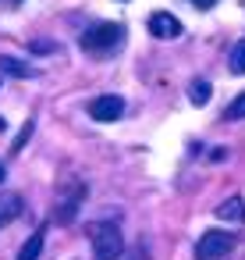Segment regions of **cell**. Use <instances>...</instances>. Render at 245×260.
I'll use <instances>...</instances> for the list:
<instances>
[{"label":"cell","instance_id":"obj_1","mask_svg":"<svg viewBox=\"0 0 245 260\" xmlns=\"http://www.w3.org/2000/svg\"><path fill=\"white\" fill-rule=\"evenodd\" d=\"M125 25H117V22H100V25H89L86 32H82V40H78V47L89 54V57H110L121 43H125Z\"/></svg>","mask_w":245,"mask_h":260},{"label":"cell","instance_id":"obj_2","mask_svg":"<svg viewBox=\"0 0 245 260\" xmlns=\"http://www.w3.org/2000/svg\"><path fill=\"white\" fill-rule=\"evenodd\" d=\"M89 242H93V260H117L125 253V235H121L117 221L89 224Z\"/></svg>","mask_w":245,"mask_h":260},{"label":"cell","instance_id":"obj_3","mask_svg":"<svg viewBox=\"0 0 245 260\" xmlns=\"http://www.w3.org/2000/svg\"><path fill=\"white\" fill-rule=\"evenodd\" d=\"M234 235L231 232H220V228H213V232H206V235H199V242H195V256L199 260H220V256H227L231 249H234Z\"/></svg>","mask_w":245,"mask_h":260},{"label":"cell","instance_id":"obj_4","mask_svg":"<svg viewBox=\"0 0 245 260\" xmlns=\"http://www.w3.org/2000/svg\"><path fill=\"white\" fill-rule=\"evenodd\" d=\"M89 118H93V121H121V118H125V100L114 96V93L96 96V100L89 104Z\"/></svg>","mask_w":245,"mask_h":260},{"label":"cell","instance_id":"obj_5","mask_svg":"<svg viewBox=\"0 0 245 260\" xmlns=\"http://www.w3.org/2000/svg\"><path fill=\"white\" fill-rule=\"evenodd\" d=\"M146 29H149L156 40H178V36H181V22H178L171 11H156V15H149Z\"/></svg>","mask_w":245,"mask_h":260},{"label":"cell","instance_id":"obj_6","mask_svg":"<svg viewBox=\"0 0 245 260\" xmlns=\"http://www.w3.org/2000/svg\"><path fill=\"white\" fill-rule=\"evenodd\" d=\"M217 217H224V221H231V224H241V221H245V200H241V196L224 200V203L217 207Z\"/></svg>","mask_w":245,"mask_h":260},{"label":"cell","instance_id":"obj_7","mask_svg":"<svg viewBox=\"0 0 245 260\" xmlns=\"http://www.w3.org/2000/svg\"><path fill=\"white\" fill-rule=\"evenodd\" d=\"M43 242H47V232H43V228H36V232L25 239V246H22L18 260H39V253H43Z\"/></svg>","mask_w":245,"mask_h":260},{"label":"cell","instance_id":"obj_8","mask_svg":"<svg viewBox=\"0 0 245 260\" xmlns=\"http://www.w3.org/2000/svg\"><path fill=\"white\" fill-rule=\"evenodd\" d=\"M0 72H4V75H15V79H36V68H29V64L18 61V57H0Z\"/></svg>","mask_w":245,"mask_h":260},{"label":"cell","instance_id":"obj_9","mask_svg":"<svg viewBox=\"0 0 245 260\" xmlns=\"http://www.w3.org/2000/svg\"><path fill=\"white\" fill-rule=\"evenodd\" d=\"M227 72L231 75H245V40H238L227 54Z\"/></svg>","mask_w":245,"mask_h":260},{"label":"cell","instance_id":"obj_10","mask_svg":"<svg viewBox=\"0 0 245 260\" xmlns=\"http://www.w3.org/2000/svg\"><path fill=\"white\" fill-rule=\"evenodd\" d=\"M18 210H22V200L18 196H0V228H4Z\"/></svg>","mask_w":245,"mask_h":260},{"label":"cell","instance_id":"obj_11","mask_svg":"<svg viewBox=\"0 0 245 260\" xmlns=\"http://www.w3.org/2000/svg\"><path fill=\"white\" fill-rule=\"evenodd\" d=\"M188 96H192L195 107H202V104L210 100V82H206V79H195V82L188 86Z\"/></svg>","mask_w":245,"mask_h":260},{"label":"cell","instance_id":"obj_12","mask_svg":"<svg viewBox=\"0 0 245 260\" xmlns=\"http://www.w3.org/2000/svg\"><path fill=\"white\" fill-rule=\"evenodd\" d=\"M241 118H245V93L234 96V100L227 104V111H224V121H241Z\"/></svg>","mask_w":245,"mask_h":260},{"label":"cell","instance_id":"obj_13","mask_svg":"<svg viewBox=\"0 0 245 260\" xmlns=\"http://www.w3.org/2000/svg\"><path fill=\"white\" fill-rule=\"evenodd\" d=\"M192 4H195L199 11H206V8H213V4H217V0H192Z\"/></svg>","mask_w":245,"mask_h":260},{"label":"cell","instance_id":"obj_14","mask_svg":"<svg viewBox=\"0 0 245 260\" xmlns=\"http://www.w3.org/2000/svg\"><path fill=\"white\" fill-rule=\"evenodd\" d=\"M4 178H8V171H4V164H0V185H4Z\"/></svg>","mask_w":245,"mask_h":260},{"label":"cell","instance_id":"obj_15","mask_svg":"<svg viewBox=\"0 0 245 260\" xmlns=\"http://www.w3.org/2000/svg\"><path fill=\"white\" fill-rule=\"evenodd\" d=\"M15 4H22V0H15Z\"/></svg>","mask_w":245,"mask_h":260},{"label":"cell","instance_id":"obj_16","mask_svg":"<svg viewBox=\"0 0 245 260\" xmlns=\"http://www.w3.org/2000/svg\"><path fill=\"white\" fill-rule=\"evenodd\" d=\"M241 4H245V0H241Z\"/></svg>","mask_w":245,"mask_h":260}]
</instances>
